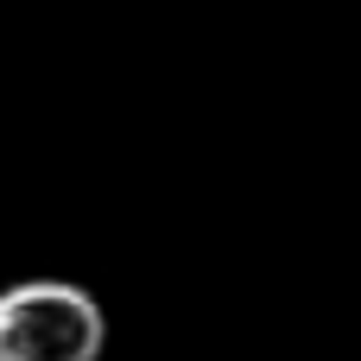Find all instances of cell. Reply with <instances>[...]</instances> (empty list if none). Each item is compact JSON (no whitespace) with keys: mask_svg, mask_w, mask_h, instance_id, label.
I'll list each match as a JSON object with an SVG mask.
<instances>
[{"mask_svg":"<svg viewBox=\"0 0 361 361\" xmlns=\"http://www.w3.org/2000/svg\"><path fill=\"white\" fill-rule=\"evenodd\" d=\"M108 317L82 286L25 279L0 292V361H102Z\"/></svg>","mask_w":361,"mask_h":361,"instance_id":"cell-1","label":"cell"}]
</instances>
